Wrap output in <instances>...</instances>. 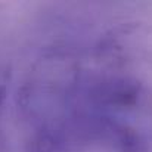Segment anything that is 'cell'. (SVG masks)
<instances>
[{
    "mask_svg": "<svg viewBox=\"0 0 152 152\" xmlns=\"http://www.w3.org/2000/svg\"><path fill=\"white\" fill-rule=\"evenodd\" d=\"M12 72L6 65H0V152H4L6 148V129H4V114H6V102L10 86Z\"/></svg>",
    "mask_w": 152,
    "mask_h": 152,
    "instance_id": "2",
    "label": "cell"
},
{
    "mask_svg": "<svg viewBox=\"0 0 152 152\" xmlns=\"http://www.w3.org/2000/svg\"><path fill=\"white\" fill-rule=\"evenodd\" d=\"M78 143L112 152H149L152 93L143 80L121 71L81 69L72 106Z\"/></svg>",
    "mask_w": 152,
    "mask_h": 152,
    "instance_id": "1",
    "label": "cell"
}]
</instances>
